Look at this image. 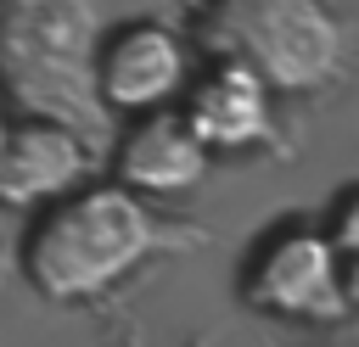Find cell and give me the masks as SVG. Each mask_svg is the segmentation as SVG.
<instances>
[{"label":"cell","instance_id":"1","mask_svg":"<svg viewBox=\"0 0 359 347\" xmlns=\"http://www.w3.org/2000/svg\"><path fill=\"white\" fill-rule=\"evenodd\" d=\"M185 246V235L118 179H84L79 190L34 207L22 235V274L45 302L79 308L118 291L157 252Z\"/></svg>","mask_w":359,"mask_h":347},{"label":"cell","instance_id":"2","mask_svg":"<svg viewBox=\"0 0 359 347\" xmlns=\"http://www.w3.org/2000/svg\"><path fill=\"white\" fill-rule=\"evenodd\" d=\"M191 50L247 67L275 101L325 95L348 73V22L331 0H196Z\"/></svg>","mask_w":359,"mask_h":347},{"label":"cell","instance_id":"3","mask_svg":"<svg viewBox=\"0 0 359 347\" xmlns=\"http://www.w3.org/2000/svg\"><path fill=\"white\" fill-rule=\"evenodd\" d=\"M95 0H0V90L17 112L73 123L79 134L107 129L95 101Z\"/></svg>","mask_w":359,"mask_h":347},{"label":"cell","instance_id":"4","mask_svg":"<svg viewBox=\"0 0 359 347\" xmlns=\"http://www.w3.org/2000/svg\"><path fill=\"white\" fill-rule=\"evenodd\" d=\"M353 263L331 246L320 218H292L258 235L241 263V302L269 319L292 325H342L359 302Z\"/></svg>","mask_w":359,"mask_h":347},{"label":"cell","instance_id":"5","mask_svg":"<svg viewBox=\"0 0 359 347\" xmlns=\"http://www.w3.org/2000/svg\"><path fill=\"white\" fill-rule=\"evenodd\" d=\"M191 73H196V50L168 22H123L95 45V101L107 106V118L180 106Z\"/></svg>","mask_w":359,"mask_h":347},{"label":"cell","instance_id":"6","mask_svg":"<svg viewBox=\"0 0 359 347\" xmlns=\"http://www.w3.org/2000/svg\"><path fill=\"white\" fill-rule=\"evenodd\" d=\"M95 179V140L56 118H11L0 134V207H45Z\"/></svg>","mask_w":359,"mask_h":347},{"label":"cell","instance_id":"7","mask_svg":"<svg viewBox=\"0 0 359 347\" xmlns=\"http://www.w3.org/2000/svg\"><path fill=\"white\" fill-rule=\"evenodd\" d=\"M180 118L213 157H247L275 140V95L230 62H208L191 73L180 95Z\"/></svg>","mask_w":359,"mask_h":347},{"label":"cell","instance_id":"8","mask_svg":"<svg viewBox=\"0 0 359 347\" xmlns=\"http://www.w3.org/2000/svg\"><path fill=\"white\" fill-rule=\"evenodd\" d=\"M213 168V151L191 134V123L180 118V106H163V112H135L129 129L118 134L112 146V179L146 201H163V196H185L208 179Z\"/></svg>","mask_w":359,"mask_h":347},{"label":"cell","instance_id":"9","mask_svg":"<svg viewBox=\"0 0 359 347\" xmlns=\"http://www.w3.org/2000/svg\"><path fill=\"white\" fill-rule=\"evenodd\" d=\"M6 123H11V101H6V90H0V134H6Z\"/></svg>","mask_w":359,"mask_h":347},{"label":"cell","instance_id":"10","mask_svg":"<svg viewBox=\"0 0 359 347\" xmlns=\"http://www.w3.org/2000/svg\"><path fill=\"white\" fill-rule=\"evenodd\" d=\"M191 347H202V341H191Z\"/></svg>","mask_w":359,"mask_h":347}]
</instances>
